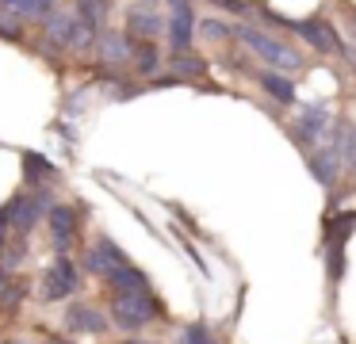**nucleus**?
<instances>
[{"mask_svg": "<svg viewBox=\"0 0 356 344\" xmlns=\"http://www.w3.org/2000/svg\"><path fill=\"white\" fill-rule=\"evenodd\" d=\"M111 321H115L123 333H138L146 329L154 318H161V302L154 298L149 287H123V290H111Z\"/></svg>", "mask_w": 356, "mask_h": 344, "instance_id": "nucleus-1", "label": "nucleus"}, {"mask_svg": "<svg viewBox=\"0 0 356 344\" xmlns=\"http://www.w3.org/2000/svg\"><path fill=\"white\" fill-rule=\"evenodd\" d=\"M234 38H241L257 58L268 61V69H287V73H291V69H302V54H295L291 46H284L280 38L264 35V31H257V27L238 23V27H234Z\"/></svg>", "mask_w": 356, "mask_h": 344, "instance_id": "nucleus-2", "label": "nucleus"}, {"mask_svg": "<svg viewBox=\"0 0 356 344\" xmlns=\"http://www.w3.org/2000/svg\"><path fill=\"white\" fill-rule=\"evenodd\" d=\"M42 31H47V38L54 46H62V50H88V46H92V35H96L77 12H50L47 19H42Z\"/></svg>", "mask_w": 356, "mask_h": 344, "instance_id": "nucleus-3", "label": "nucleus"}, {"mask_svg": "<svg viewBox=\"0 0 356 344\" xmlns=\"http://www.w3.org/2000/svg\"><path fill=\"white\" fill-rule=\"evenodd\" d=\"M81 275H77V264H73L65 252H58V260L42 272V283H39V295L42 302H62V298H70L73 290H77Z\"/></svg>", "mask_w": 356, "mask_h": 344, "instance_id": "nucleus-4", "label": "nucleus"}, {"mask_svg": "<svg viewBox=\"0 0 356 344\" xmlns=\"http://www.w3.org/2000/svg\"><path fill=\"white\" fill-rule=\"evenodd\" d=\"M287 31H295V35L302 38L307 46H314L318 54H341V38L337 31H333V23H322V19H284Z\"/></svg>", "mask_w": 356, "mask_h": 344, "instance_id": "nucleus-5", "label": "nucleus"}, {"mask_svg": "<svg viewBox=\"0 0 356 344\" xmlns=\"http://www.w3.org/2000/svg\"><path fill=\"white\" fill-rule=\"evenodd\" d=\"M42 211H47V199L35 195V191H24V195H12L8 203H4V214H8V226L16 229V234H31L35 222L42 218Z\"/></svg>", "mask_w": 356, "mask_h": 344, "instance_id": "nucleus-6", "label": "nucleus"}, {"mask_svg": "<svg viewBox=\"0 0 356 344\" xmlns=\"http://www.w3.org/2000/svg\"><path fill=\"white\" fill-rule=\"evenodd\" d=\"M165 27H169V42L172 50H188L195 38V12H192V0H169V19H165Z\"/></svg>", "mask_w": 356, "mask_h": 344, "instance_id": "nucleus-7", "label": "nucleus"}, {"mask_svg": "<svg viewBox=\"0 0 356 344\" xmlns=\"http://www.w3.org/2000/svg\"><path fill=\"white\" fill-rule=\"evenodd\" d=\"M127 264H131V260H127V252L119 249L111 237H100V241L85 252V268L92 275H100V279H108L111 272H119V268H127Z\"/></svg>", "mask_w": 356, "mask_h": 344, "instance_id": "nucleus-8", "label": "nucleus"}, {"mask_svg": "<svg viewBox=\"0 0 356 344\" xmlns=\"http://www.w3.org/2000/svg\"><path fill=\"white\" fill-rule=\"evenodd\" d=\"M65 329L70 333H85V336H100V333H108V318H104V310H96L88 302H73L65 310Z\"/></svg>", "mask_w": 356, "mask_h": 344, "instance_id": "nucleus-9", "label": "nucleus"}, {"mask_svg": "<svg viewBox=\"0 0 356 344\" xmlns=\"http://www.w3.org/2000/svg\"><path fill=\"white\" fill-rule=\"evenodd\" d=\"M47 222H50V237H54V249L65 252L73 241V234H77V211L65 203H54L47 211Z\"/></svg>", "mask_w": 356, "mask_h": 344, "instance_id": "nucleus-10", "label": "nucleus"}, {"mask_svg": "<svg viewBox=\"0 0 356 344\" xmlns=\"http://www.w3.org/2000/svg\"><path fill=\"white\" fill-rule=\"evenodd\" d=\"M330 119H333V115H330V107H325V104H307L299 111V142L310 145L314 138H322L325 126H330Z\"/></svg>", "mask_w": 356, "mask_h": 344, "instance_id": "nucleus-11", "label": "nucleus"}, {"mask_svg": "<svg viewBox=\"0 0 356 344\" xmlns=\"http://www.w3.org/2000/svg\"><path fill=\"white\" fill-rule=\"evenodd\" d=\"M127 27H131V35L138 38V42H154V38L161 35L165 19L157 12H149L146 4H138V8H131V12H127Z\"/></svg>", "mask_w": 356, "mask_h": 344, "instance_id": "nucleus-12", "label": "nucleus"}, {"mask_svg": "<svg viewBox=\"0 0 356 344\" xmlns=\"http://www.w3.org/2000/svg\"><path fill=\"white\" fill-rule=\"evenodd\" d=\"M310 172H314V180L322 183V188H333V183H337V172H341V153L333 149V145L310 153Z\"/></svg>", "mask_w": 356, "mask_h": 344, "instance_id": "nucleus-13", "label": "nucleus"}, {"mask_svg": "<svg viewBox=\"0 0 356 344\" xmlns=\"http://www.w3.org/2000/svg\"><path fill=\"white\" fill-rule=\"evenodd\" d=\"M96 46H100V61H108V65H119V61H127V58H131V50H134L131 38L119 35V31H104Z\"/></svg>", "mask_w": 356, "mask_h": 344, "instance_id": "nucleus-14", "label": "nucleus"}, {"mask_svg": "<svg viewBox=\"0 0 356 344\" xmlns=\"http://www.w3.org/2000/svg\"><path fill=\"white\" fill-rule=\"evenodd\" d=\"M0 8L12 19H47L54 12V0H0Z\"/></svg>", "mask_w": 356, "mask_h": 344, "instance_id": "nucleus-15", "label": "nucleus"}, {"mask_svg": "<svg viewBox=\"0 0 356 344\" xmlns=\"http://www.w3.org/2000/svg\"><path fill=\"white\" fill-rule=\"evenodd\" d=\"M257 84H261L272 99H280V104H295V84L287 81L284 73H276V69H261V73H257Z\"/></svg>", "mask_w": 356, "mask_h": 344, "instance_id": "nucleus-16", "label": "nucleus"}, {"mask_svg": "<svg viewBox=\"0 0 356 344\" xmlns=\"http://www.w3.org/2000/svg\"><path fill=\"white\" fill-rule=\"evenodd\" d=\"M131 58H134V69H138V73H154V69L161 65V54H157L154 42H138L131 50Z\"/></svg>", "mask_w": 356, "mask_h": 344, "instance_id": "nucleus-17", "label": "nucleus"}, {"mask_svg": "<svg viewBox=\"0 0 356 344\" xmlns=\"http://www.w3.org/2000/svg\"><path fill=\"white\" fill-rule=\"evenodd\" d=\"M24 176H27L31 183L50 180V176H54V165H50L47 157H39V153H24Z\"/></svg>", "mask_w": 356, "mask_h": 344, "instance_id": "nucleus-18", "label": "nucleus"}, {"mask_svg": "<svg viewBox=\"0 0 356 344\" xmlns=\"http://www.w3.org/2000/svg\"><path fill=\"white\" fill-rule=\"evenodd\" d=\"M172 69H177V81H180V76H200L207 65L200 58H192L188 50H180V54H172Z\"/></svg>", "mask_w": 356, "mask_h": 344, "instance_id": "nucleus-19", "label": "nucleus"}, {"mask_svg": "<svg viewBox=\"0 0 356 344\" xmlns=\"http://www.w3.org/2000/svg\"><path fill=\"white\" fill-rule=\"evenodd\" d=\"M353 229H356V211L337 214V218H330V241H341V245H345Z\"/></svg>", "mask_w": 356, "mask_h": 344, "instance_id": "nucleus-20", "label": "nucleus"}, {"mask_svg": "<svg viewBox=\"0 0 356 344\" xmlns=\"http://www.w3.org/2000/svg\"><path fill=\"white\" fill-rule=\"evenodd\" d=\"M180 344H215V336H211V329H207V325H200V321H195V325H188V329H184Z\"/></svg>", "mask_w": 356, "mask_h": 344, "instance_id": "nucleus-21", "label": "nucleus"}, {"mask_svg": "<svg viewBox=\"0 0 356 344\" xmlns=\"http://www.w3.org/2000/svg\"><path fill=\"white\" fill-rule=\"evenodd\" d=\"M200 31H203L207 38H230V35H234V27H230V23H222V19H203Z\"/></svg>", "mask_w": 356, "mask_h": 344, "instance_id": "nucleus-22", "label": "nucleus"}, {"mask_svg": "<svg viewBox=\"0 0 356 344\" xmlns=\"http://www.w3.org/2000/svg\"><path fill=\"white\" fill-rule=\"evenodd\" d=\"M19 35H24V27H19V23L0 19V38H19Z\"/></svg>", "mask_w": 356, "mask_h": 344, "instance_id": "nucleus-23", "label": "nucleus"}, {"mask_svg": "<svg viewBox=\"0 0 356 344\" xmlns=\"http://www.w3.org/2000/svg\"><path fill=\"white\" fill-rule=\"evenodd\" d=\"M215 4H218V8H226V12H238V15H241V12H249L245 0H215Z\"/></svg>", "mask_w": 356, "mask_h": 344, "instance_id": "nucleus-24", "label": "nucleus"}, {"mask_svg": "<svg viewBox=\"0 0 356 344\" xmlns=\"http://www.w3.org/2000/svg\"><path fill=\"white\" fill-rule=\"evenodd\" d=\"M4 290H8V275L0 272V298H4Z\"/></svg>", "mask_w": 356, "mask_h": 344, "instance_id": "nucleus-25", "label": "nucleus"}, {"mask_svg": "<svg viewBox=\"0 0 356 344\" xmlns=\"http://www.w3.org/2000/svg\"><path fill=\"white\" fill-rule=\"evenodd\" d=\"M47 344H70V341H62V336H47Z\"/></svg>", "mask_w": 356, "mask_h": 344, "instance_id": "nucleus-26", "label": "nucleus"}, {"mask_svg": "<svg viewBox=\"0 0 356 344\" xmlns=\"http://www.w3.org/2000/svg\"><path fill=\"white\" fill-rule=\"evenodd\" d=\"M96 4H100V8H108V4H111V0H96Z\"/></svg>", "mask_w": 356, "mask_h": 344, "instance_id": "nucleus-27", "label": "nucleus"}, {"mask_svg": "<svg viewBox=\"0 0 356 344\" xmlns=\"http://www.w3.org/2000/svg\"><path fill=\"white\" fill-rule=\"evenodd\" d=\"M12 344H24V341H12Z\"/></svg>", "mask_w": 356, "mask_h": 344, "instance_id": "nucleus-28", "label": "nucleus"}, {"mask_svg": "<svg viewBox=\"0 0 356 344\" xmlns=\"http://www.w3.org/2000/svg\"><path fill=\"white\" fill-rule=\"evenodd\" d=\"M131 344H134V341H131Z\"/></svg>", "mask_w": 356, "mask_h": 344, "instance_id": "nucleus-29", "label": "nucleus"}]
</instances>
